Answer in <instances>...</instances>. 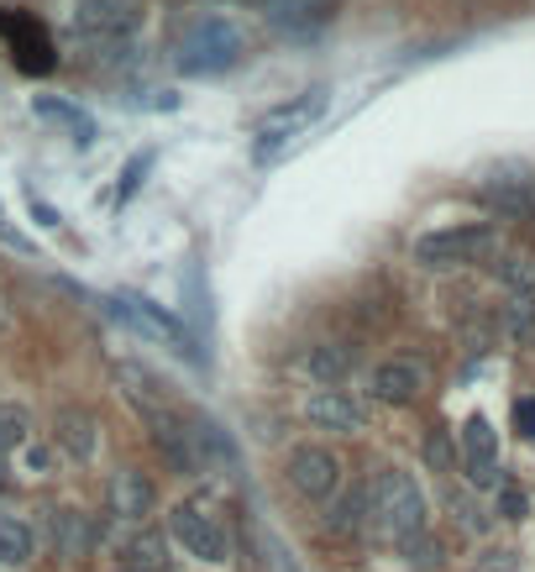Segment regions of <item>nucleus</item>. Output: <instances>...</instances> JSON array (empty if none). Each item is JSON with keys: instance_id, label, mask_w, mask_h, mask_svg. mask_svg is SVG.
<instances>
[{"instance_id": "obj_29", "label": "nucleus", "mask_w": 535, "mask_h": 572, "mask_svg": "<svg viewBox=\"0 0 535 572\" xmlns=\"http://www.w3.org/2000/svg\"><path fill=\"white\" fill-rule=\"evenodd\" d=\"M498 514H504V520H525V489L498 483Z\"/></svg>"}, {"instance_id": "obj_7", "label": "nucleus", "mask_w": 535, "mask_h": 572, "mask_svg": "<svg viewBox=\"0 0 535 572\" xmlns=\"http://www.w3.org/2000/svg\"><path fill=\"white\" fill-rule=\"evenodd\" d=\"M0 32L11 38V53H17L21 69H38V74L53 69V42L42 32V21L21 17V11H0Z\"/></svg>"}, {"instance_id": "obj_10", "label": "nucleus", "mask_w": 535, "mask_h": 572, "mask_svg": "<svg viewBox=\"0 0 535 572\" xmlns=\"http://www.w3.org/2000/svg\"><path fill=\"white\" fill-rule=\"evenodd\" d=\"M132 21H137L132 0H74V27L90 32V38H116Z\"/></svg>"}, {"instance_id": "obj_4", "label": "nucleus", "mask_w": 535, "mask_h": 572, "mask_svg": "<svg viewBox=\"0 0 535 572\" xmlns=\"http://www.w3.org/2000/svg\"><path fill=\"white\" fill-rule=\"evenodd\" d=\"M168 525H174V535L184 541V552L199 556V562H226V556H232V535H226V525H220L216 514H205L199 504H178Z\"/></svg>"}, {"instance_id": "obj_23", "label": "nucleus", "mask_w": 535, "mask_h": 572, "mask_svg": "<svg viewBox=\"0 0 535 572\" xmlns=\"http://www.w3.org/2000/svg\"><path fill=\"white\" fill-rule=\"evenodd\" d=\"M504 331L515 341H535V295H510L504 305Z\"/></svg>"}, {"instance_id": "obj_26", "label": "nucleus", "mask_w": 535, "mask_h": 572, "mask_svg": "<svg viewBox=\"0 0 535 572\" xmlns=\"http://www.w3.org/2000/svg\"><path fill=\"white\" fill-rule=\"evenodd\" d=\"M362 510H368V489H352L347 499H341L337 510H331V531L337 535H352L357 525H362Z\"/></svg>"}, {"instance_id": "obj_3", "label": "nucleus", "mask_w": 535, "mask_h": 572, "mask_svg": "<svg viewBox=\"0 0 535 572\" xmlns=\"http://www.w3.org/2000/svg\"><path fill=\"white\" fill-rule=\"evenodd\" d=\"M494 247H498L494 226L473 221V226H446V232L420 237L415 242V263H425V268H456V263H477V257H488Z\"/></svg>"}, {"instance_id": "obj_35", "label": "nucleus", "mask_w": 535, "mask_h": 572, "mask_svg": "<svg viewBox=\"0 0 535 572\" xmlns=\"http://www.w3.org/2000/svg\"><path fill=\"white\" fill-rule=\"evenodd\" d=\"M6 483H11V468H6V457H0V489H6Z\"/></svg>"}, {"instance_id": "obj_20", "label": "nucleus", "mask_w": 535, "mask_h": 572, "mask_svg": "<svg viewBox=\"0 0 535 572\" xmlns=\"http://www.w3.org/2000/svg\"><path fill=\"white\" fill-rule=\"evenodd\" d=\"M53 535H59V556H84L90 552V541H95V531H90V520H84L80 510L53 514Z\"/></svg>"}, {"instance_id": "obj_32", "label": "nucleus", "mask_w": 535, "mask_h": 572, "mask_svg": "<svg viewBox=\"0 0 535 572\" xmlns=\"http://www.w3.org/2000/svg\"><path fill=\"white\" fill-rule=\"evenodd\" d=\"M425 457H431V468H452V447H446L441 436H431V441H425Z\"/></svg>"}, {"instance_id": "obj_37", "label": "nucleus", "mask_w": 535, "mask_h": 572, "mask_svg": "<svg viewBox=\"0 0 535 572\" xmlns=\"http://www.w3.org/2000/svg\"><path fill=\"white\" fill-rule=\"evenodd\" d=\"M284 572H299V568H295V562H289V568H284Z\"/></svg>"}, {"instance_id": "obj_31", "label": "nucleus", "mask_w": 535, "mask_h": 572, "mask_svg": "<svg viewBox=\"0 0 535 572\" xmlns=\"http://www.w3.org/2000/svg\"><path fill=\"white\" fill-rule=\"evenodd\" d=\"M515 431L535 441V399H515Z\"/></svg>"}, {"instance_id": "obj_19", "label": "nucleus", "mask_w": 535, "mask_h": 572, "mask_svg": "<svg viewBox=\"0 0 535 572\" xmlns=\"http://www.w3.org/2000/svg\"><path fill=\"white\" fill-rule=\"evenodd\" d=\"M59 447L74 457V462H90V457H95V415L63 410L59 415Z\"/></svg>"}, {"instance_id": "obj_34", "label": "nucleus", "mask_w": 535, "mask_h": 572, "mask_svg": "<svg viewBox=\"0 0 535 572\" xmlns=\"http://www.w3.org/2000/svg\"><path fill=\"white\" fill-rule=\"evenodd\" d=\"M32 216H38L42 226H59V216H53V205H38V200H32Z\"/></svg>"}, {"instance_id": "obj_21", "label": "nucleus", "mask_w": 535, "mask_h": 572, "mask_svg": "<svg viewBox=\"0 0 535 572\" xmlns=\"http://www.w3.org/2000/svg\"><path fill=\"white\" fill-rule=\"evenodd\" d=\"M32 556V531L17 514H0V568H21Z\"/></svg>"}, {"instance_id": "obj_17", "label": "nucleus", "mask_w": 535, "mask_h": 572, "mask_svg": "<svg viewBox=\"0 0 535 572\" xmlns=\"http://www.w3.org/2000/svg\"><path fill=\"white\" fill-rule=\"evenodd\" d=\"M483 205L488 211H498V216H531L535 211V184L531 178H494V184H483Z\"/></svg>"}, {"instance_id": "obj_28", "label": "nucleus", "mask_w": 535, "mask_h": 572, "mask_svg": "<svg viewBox=\"0 0 535 572\" xmlns=\"http://www.w3.org/2000/svg\"><path fill=\"white\" fill-rule=\"evenodd\" d=\"M153 168V153H137V159L126 163V174H121V190H116V200H132L137 195V184H142V174Z\"/></svg>"}, {"instance_id": "obj_33", "label": "nucleus", "mask_w": 535, "mask_h": 572, "mask_svg": "<svg viewBox=\"0 0 535 572\" xmlns=\"http://www.w3.org/2000/svg\"><path fill=\"white\" fill-rule=\"evenodd\" d=\"M27 468H32V473H48V468H53V457L42 452V447H32V452H27Z\"/></svg>"}, {"instance_id": "obj_12", "label": "nucleus", "mask_w": 535, "mask_h": 572, "mask_svg": "<svg viewBox=\"0 0 535 572\" xmlns=\"http://www.w3.org/2000/svg\"><path fill=\"white\" fill-rule=\"evenodd\" d=\"M305 420H310L316 431H362V405L347 399L341 389H320V395H310V405H305Z\"/></svg>"}, {"instance_id": "obj_2", "label": "nucleus", "mask_w": 535, "mask_h": 572, "mask_svg": "<svg viewBox=\"0 0 535 572\" xmlns=\"http://www.w3.org/2000/svg\"><path fill=\"white\" fill-rule=\"evenodd\" d=\"M237 59H241V38H237V27L220 17L189 21L174 42V63L184 74H226Z\"/></svg>"}, {"instance_id": "obj_16", "label": "nucleus", "mask_w": 535, "mask_h": 572, "mask_svg": "<svg viewBox=\"0 0 535 572\" xmlns=\"http://www.w3.org/2000/svg\"><path fill=\"white\" fill-rule=\"evenodd\" d=\"M116 384H121V395L132 399V405H137L147 420H153L158 410H168V399H163V389H158V378L147 374L142 362H116Z\"/></svg>"}, {"instance_id": "obj_25", "label": "nucleus", "mask_w": 535, "mask_h": 572, "mask_svg": "<svg viewBox=\"0 0 535 572\" xmlns=\"http://www.w3.org/2000/svg\"><path fill=\"white\" fill-rule=\"evenodd\" d=\"M126 568H137V572H158L163 568V535H137L132 547H126Z\"/></svg>"}, {"instance_id": "obj_36", "label": "nucleus", "mask_w": 535, "mask_h": 572, "mask_svg": "<svg viewBox=\"0 0 535 572\" xmlns=\"http://www.w3.org/2000/svg\"><path fill=\"white\" fill-rule=\"evenodd\" d=\"M0 331H6V310H0Z\"/></svg>"}, {"instance_id": "obj_38", "label": "nucleus", "mask_w": 535, "mask_h": 572, "mask_svg": "<svg viewBox=\"0 0 535 572\" xmlns=\"http://www.w3.org/2000/svg\"><path fill=\"white\" fill-rule=\"evenodd\" d=\"M121 572H137V568H121Z\"/></svg>"}, {"instance_id": "obj_30", "label": "nucleus", "mask_w": 535, "mask_h": 572, "mask_svg": "<svg viewBox=\"0 0 535 572\" xmlns=\"http://www.w3.org/2000/svg\"><path fill=\"white\" fill-rule=\"evenodd\" d=\"M473 572H519V556L498 547V552H483V556H477Z\"/></svg>"}, {"instance_id": "obj_13", "label": "nucleus", "mask_w": 535, "mask_h": 572, "mask_svg": "<svg viewBox=\"0 0 535 572\" xmlns=\"http://www.w3.org/2000/svg\"><path fill=\"white\" fill-rule=\"evenodd\" d=\"M263 17L274 32H316L331 17V0H263Z\"/></svg>"}, {"instance_id": "obj_1", "label": "nucleus", "mask_w": 535, "mask_h": 572, "mask_svg": "<svg viewBox=\"0 0 535 572\" xmlns=\"http://www.w3.org/2000/svg\"><path fill=\"white\" fill-rule=\"evenodd\" d=\"M368 510H373L378 535H383V541H394V547L425 535V493H420L415 478L399 473V468L378 473V483L368 489Z\"/></svg>"}, {"instance_id": "obj_14", "label": "nucleus", "mask_w": 535, "mask_h": 572, "mask_svg": "<svg viewBox=\"0 0 535 572\" xmlns=\"http://www.w3.org/2000/svg\"><path fill=\"white\" fill-rule=\"evenodd\" d=\"M420 384H425L420 362H404V357H394V362H378V368H373V395L383 399V405H410V399L420 395Z\"/></svg>"}, {"instance_id": "obj_6", "label": "nucleus", "mask_w": 535, "mask_h": 572, "mask_svg": "<svg viewBox=\"0 0 535 572\" xmlns=\"http://www.w3.org/2000/svg\"><path fill=\"white\" fill-rule=\"evenodd\" d=\"M289 483H295L305 499H331L341 483V462L326 447H299L289 457Z\"/></svg>"}, {"instance_id": "obj_11", "label": "nucleus", "mask_w": 535, "mask_h": 572, "mask_svg": "<svg viewBox=\"0 0 535 572\" xmlns=\"http://www.w3.org/2000/svg\"><path fill=\"white\" fill-rule=\"evenodd\" d=\"M111 310H116V316H126V320H137L142 331L163 336V341H168V347H178L184 357H195V347H189V336L178 331V320H174V316H163L158 305H147L142 295H121V299H111Z\"/></svg>"}, {"instance_id": "obj_24", "label": "nucleus", "mask_w": 535, "mask_h": 572, "mask_svg": "<svg viewBox=\"0 0 535 572\" xmlns=\"http://www.w3.org/2000/svg\"><path fill=\"white\" fill-rule=\"evenodd\" d=\"M27 431H32L27 410H21V405H0V457L27 447Z\"/></svg>"}, {"instance_id": "obj_5", "label": "nucleus", "mask_w": 535, "mask_h": 572, "mask_svg": "<svg viewBox=\"0 0 535 572\" xmlns=\"http://www.w3.org/2000/svg\"><path fill=\"white\" fill-rule=\"evenodd\" d=\"M462 468L473 478V489H494L498 483V436L483 415H473L462 426Z\"/></svg>"}, {"instance_id": "obj_18", "label": "nucleus", "mask_w": 535, "mask_h": 572, "mask_svg": "<svg viewBox=\"0 0 535 572\" xmlns=\"http://www.w3.org/2000/svg\"><path fill=\"white\" fill-rule=\"evenodd\" d=\"M32 111H38L42 121H59V126H69V137L80 142V147H90V142H95V121L84 116L80 105H69V100H59V95H38V100H32Z\"/></svg>"}, {"instance_id": "obj_8", "label": "nucleus", "mask_w": 535, "mask_h": 572, "mask_svg": "<svg viewBox=\"0 0 535 572\" xmlns=\"http://www.w3.org/2000/svg\"><path fill=\"white\" fill-rule=\"evenodd\" d=\"M153 441L163 447V457L174 462V473H199L205 462H199V447H195V431H189V420L174 410H158L153 415Z\"/></svg>"}, {"instance_id": "obj_9", "label": "nucleus", "mask_w": 535, "mask_h": 572, "mask_svg": "<svg viewBox=\"0 0 535 572\" xmlns=\"http://www.w3.org/2000/svg\"><path fill=\"white\" fill-rule=\"evenodd\" d=\"M326 111V90H310V95H299L295 105H278V111H268V116L258 121V137L263 147L268 142H284V137H295V132H305L310 121Z\"/></svg>"}, {"instance_id": "obj_15", "label": "nucleus", "mask_w": 535, "mask_h": 572, "mask_svg": "<svg viewBox=\"0 0 535 572\" xmlns=\"http://www.w3.org/2000/svg\"><path fill=\"white\" fill-rule=\"evenodd\" d=\"M111 510H116L121 520H142V514L153 510V483H147V473L121 468V473L111 478Z\"/></svg>"}, {"instance_id": "obj_22", "label": "nucleus", "mask_w": 535, "mask_h": 572, "mask_svg": "<svg viewBox=\"0 0 535 572\" xmlns=\"http://www.w3.org/2000/svg\"><path fill=\"white\" fill-rule=\"evenodd\" d=\"M310 374L320 384H341V378L352 374V347H316L310 353Z\"/></svg>"}, {"instance_id": "obj_27", "label": "nucleus", "mask_w": 535, "mask_h": 572, "mask_svg": "<svg viewBox=\"0 0 535 572\" xmlns=\"http://www.w3.org/2000/svg\"><path fill=\"white\" fill-rule=\"evenodd\" d=\"M498 278L510 284V295H535V263L531 257H504V263H498Z\"/></svg>"}]
</instances>
